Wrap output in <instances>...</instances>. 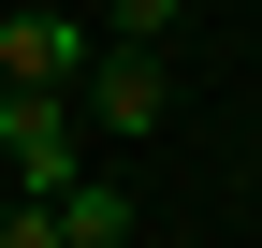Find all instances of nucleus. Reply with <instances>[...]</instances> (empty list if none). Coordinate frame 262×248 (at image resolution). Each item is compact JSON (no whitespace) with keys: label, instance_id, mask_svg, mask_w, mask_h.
I'll use <instances>...</instances> for the list:
<instances>
[{"label":"nucleus","instance_id":"obj_1","mask_svg":"<svg viewBox=\"0 0 262 248\" xmlns=\"http://www.w3.org/2000/svg\"><path fill=\"white\" fill-rule=\"evenodd\" d=\"M0 161H15V204H58L73 190V88H0Z\"/></svg>","mask_w":262,"mask_h":248},{"label":"nucleus","instance_id":"obj_2","mask_svg":"<svg viewBox=\"0 0 262 248\" xmlns=\"http://www.w3.org/2000/svg\"><path fill=\"white\" fill-rule=\"evenodd\" d=\"M102 29L88 15H0V88H88Z\"/></svg>","mask_w":262,"mask_h":248},{"label":"nucleus","instance_id":"obj_3","mask_svg":"<svg viewBox=\"0 0 262 248\" xmlns=\"http://www.w3.org/2000/svg\"><path fill=\"white\" fill-rule=\"evenodd\" d=\"M88 117H102V132H160V117H175V73H160L146 44L88 58Z\"/></svg>","mask_w":262,"mask_h":248},{"label":"nucleus","instance_id":"obj_4","mask_svg":"<svg viewBox=\"0 0 262 248\" xmlns=\"http://www.w3.org/2000/svg\"><path fill=\"white\" fill-rule=\"evenodd\" d=\"M44 219H58V248H131V190H117V175H73Z\"/></svg>","mask_w":262,"mask_h":248},{"label":"nucleus","instance_id":"obj_5","mask_svg":"<svg viewBox=\"0 0 262 248\" xmlns=\"http://www.w3.org/2000/svg\"><path fill=\"white\" fill-rule=\"evenodd\" d=\"M102 29H117V44H146V58H160V44H175V0H102Z\"/></svg>","mask_w":262,"mask_h":248},{"label":"nucleus","instance_id":"obj_6","mask_svg":"<svg viewBox=\"0 0 262 248\" xmlns=\"http://www.w3.org/2000/svg\"><path fill=\"white\" fill-rule=\"evenodd\" d=\"M0 248H58V219L44 204H0Z\"/></svg>","mask_w":262,"mask_h":248}]
</instances>
